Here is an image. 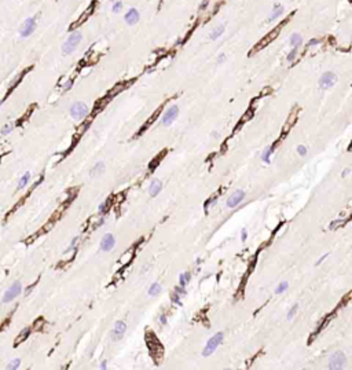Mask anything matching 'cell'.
<instances>
[{
    "label": "cell",
    "instance_id": "cell-37",
    "mask_svg": "<svg viewBox=\"0 0 352 370\" xmlns=\"http://www.w3.org/2000/svg\"><path fill=\"white\" fill-rule=\"evenodd\" d=\"M172 300H173V301L176 303L178 306H180V304H182V303H180V299H179V295H178V293H173V295H172Z\"/></svg>",
    "mask_w": 352,
    "mask_h": 370
},
{
    "label": "cell",
    "instance_id": "cell-20",
    "mask_svg": "<svg viewBox=\"0 0 352 370\" xmlns=\"http://www.w3.org/2000/svg\"><path fill=\"white\" fill-rule=\"evenodd\" d=\"M274 147H275V145H274V146H271V147H268V149L264 150V153H263V156H261V158H263V161H264L266 164H270V161H271V153H272Z\"/></svg>",
    "mask_w": 352,
    "mask_h": 370
},
{
    "label": "cell",
    "instance_id": "cell-29",
    "mask_svg": "<svg viewBox=\"0 0 352 370\" xmlns=\"http://www.w3.org/2000/svg\"><path fill=\"white\" fill-rule=\"evenodd\" d=\"M296 57H297V48H293V50L289 52V55H288V58H286V59H288L289 62H292V61H294Z\"/></svg>",
    "mask_w": 352,
    "mask_h": 370
},
{
    "label": "cell",
    "instance_id": "cell-5",
    "mask_svg": "<svg viewBox=\"0 0 352 370\" xmlns=\"http://www.w3.org/2000/svg\"><path fill=\"white\" fill-rule=\"evenodd\" d=\"M22 292V285L19 281L14 282V284L11 285L10 288L6 290V293L3 295V303H10L11 300H14L17 296H19Z\"/></svg>",
    "mask_w": 352,
    "mask_h": 370
},
{
    "label": "cell",
    "instance_id": "cell-9",
    "mask_svg": "<svg viewBox=\"0 0 352 370\" xmlns=\"http://www.w3.org/2000/svg\"><path fill=\"white\" fill-rule=\"evenodd\" d=\"M336 78H337V77H336L334 73H331V72H326V73H323L322 77L319 78V87L322 89L330 88V87L336 83Z\"/></svg>",
    "mask_w": 352,
    "mask_h": 370
},
{
    "label": "cell",
    "instance_id": "cell-1",
    "mask_svg": "<svg viewBox=\"0 0 352 370\" xmlns=\"http://www.w3.org/2000/svg\"><path fill=\"white\" fill-rule=\"evenodd\" d=\"M81 39H83V36L80 32H72L70 35H69L68 40H66L65 44L62 46V52H63L65 55H69V54L75 52V51L77 50L80 41H81Z\"/></svg>",
    "mask_w": 352,
    "mask_h": 370
},
{
    "label": "cell",
    "instance_id": "cell-24",
    "mask_svg": "<svg viewBox=\"0 0 352 370\" xmlns=\"http://www.w3.org/2000/svg\"><path fill=\"white\" fill-rule=\"evenodd\" d=\"M288 286H289L288 282H281V284H279V286L275 289V293H277V295H281V293H283L285 290L288 289Z\"/></svg>",
    "mask_w": 352,
    "mask_h": 370
},
{
    "label": "cell",
    "instance_id": "cell-26",
    "mask_svg": "<svg viewBox=\"0 0 352 370\" xmlns=\"http://www.w3.org/2000/svg\"><path fill=\"white\" fill-rule=\"evenodd\" d=\"M29 333H30V329H29V327H28V329H24V332L19 335V337L15 338V343H21V340H24V338H25Z\"/></svg>",
    "mask_w": 352,
    "mask_h": 370
},
{
    "label": "cell",
    "instance_id": "cell-14",
    "mask_svg": "<svg viewBox=\"0 0 352 370\" xmlns=\"http://www.w3.org/2000/svg\"><path fill=\"white\" fill-rule=\"evenodd\" d=\"M161 189H162V183H161L158 179H156V180H153L151 182V185H150V196L151 197H156L158 193L161 191Z\"/></svg>",
    "mask_w": 352,
    "mask_h": 370
},
{
    "label": "cell",
    "instance_id": "cell-34",
    "mask_svg": "<svg viewBox=\"0 0 352 370\" xmlns=\"http://www.w3.org/2000/svg\"><path fill=\"white\" fill-rule=\"evenodd\" d=\"M106 207H107V201L100 204L99 208H98V209H99V213H105V212H106Z\"/></svg>",
    "mask_w": 352,
    "mask_h": 370
},
{
    "label": "cell",
    "instance_id": "cell-27",
    "mask_svg": "<svg viewBox=\"0 0 352 370\" xmlns=\"http://www.w3.org/2000/svg\"><path fill=\"white\" fill-rule=\"evenodd\" d=\"M164 154H165V153H161V156H158V157H157V158H156V160H154V161H151V164H150V169H151V171H153V169H156V168H157V165H158V162H160V161H161V158H162V156H164Z\"/></svg>",
    "mask_w": 352,
    "mask_h": 370
},
{
    "label": "cell",
    "instance_id": "cell-16",
    "mask_svg": "<svg viewBox=\"0 0 352 370\" xmlns=\"http://www.w3.org/2000/svg\"><path fill=\"white\" fill-rule=\"evenodd\" d=\"M283 14V7H282L281 4H275L274 6V8H272V11H271V15H270V19L268 21L270 22H272V21H275L279 15H282Z\"/></svg>",
    "mask_w": 352,
    "mask_h": 370
},
{
    "label": "cell",
    "instance_id": "cell-13",
    "mask_svg": "<svg viewBox=\"0 0 352 370\" xmlns=\"http://www.w3.org/2000/svg\"><path fill=\"white\" fill-rule=\"evenodd\" d=\"M139 18H140L139 11L136 10V8H131V10L125 14V22H127L128 25H135L136 22L139 21Z\"/></svg>",
    "mask_w": 352,
    "mask_h": 370
},
{
    "label": "cell",
    "instance_id": "cell-21",
    "mask_svg": "<svg viewBox=\"0 0 352 370\" xmlns=\"http://www.w3.org/2000/svg\"><path fill=\"white\" fill-rule=\"evenodd\" d=\"M29 179H30V174H29V172H25L24 176L21 178V180H19V183H18V187H19V189H24V187L28 185Z\"/></svg>",
    "mask_w": 352,
    "mask_h": 370
},
{
    "label": "cell",
    "instance_id": "cell-8",
    "mask_svg": "<svg viewBox=\"0 0 352 370\" xmlns=\"http://www.w3.org/2000/svg\"><path fill=\"white\" fill-rule=\"evenodd\" d=\"M178 114H179V107L176 106V105H173V106H171L169 109H168L165 113H164V116H162V120H161V123H162V125H165V127H168V125H171L172 123H173L175 120H176V117H178Z\"/></svg>",
    "mask_w": 352,
    "mask_h": 370
},
{
    "label": "cell",
    "instance_id": "cell-12",
    "mask_svg": "<svg viewBox=\"0 0 352 370\" xmlns=\"http://www.w3.org/2000/svg\"><path fill=\"white\" fill-rule=\"evenodd\" d=\"M114 245H116V239H114V237L111 234H106L102 238V242H100V249H102L103 252H109V250H111L114 248Z\"/></svg>",
    "mask_w": 352,
    "mask_h": 370
},
{
    "label": "cell",
    "instance_id": "cell-10",
    "mask_svg": "<svg viewBox=\"0 0 352 370\" xmlns=\"http://www.w3.org/2000/svg\"><path fill=\"white\" fill-rule=\"evenodd\" d=\"M125 330H127V325H125V322H122V321L116 322L113 330H111V338H113L114 341L121 340L122 336H124V333H125Z\"/></svg>",
    "mask_w": 352,
    "mask_h": 370
},
{
    "label": "cell",
    "instance_id": "cell-3",
    "mask_svg": "<svg viewBox=\"0 0 352 370\" xmlns=\"http://www.w3.org/2000/svg\"><path fill=\"white\" fill-rule=\"evenodd\" d=\"M223 338H224V335H223V333H216L213 337H210V338H209V341L206 343L205 348H204L202 355H204V356H208V355H210V354H213V352H215V349H216L217 347L220 345V343L223 341Z\"/></svg>",
    "mask_w": 352,
    "mask_h": 370
},
{
    "label": "cell",
    "instance_id": "cell-39",
    "mask_svg": "<svg viewBox=\"0 0 352 370\" xmlns=\"http://www.w3.org/2000/svg\"><path fill=\"white\" fill-rule=\"evenodd\" d=\"M315 44H319V40L318 39H312L308 41V46H315Z\"/></svg>",
    "mask_w": 352,
    "mask_h": 370
},
{
    "label": "cell",
    "instance_id": "cell-23",
    "mask_svg": "<svg viewBox=\"0 0 352 370\" xmlns=\"http://www.w3.org/2000/svg\"><path fill=\"white\" fill-rule=\"evenodd\" d=\"M160 292H161V286L158 284H153L151 286H150V289H149V295L150 296H157Z\"/></svg>",
    "mask_w": 352,
    "mask_h": 370
},
{
    "label": "cell",
    "instance_id": "cell-32",
    "mask_svg": "<svg viewBox=\"0 0 352 370\" xmlns=\"http://www.w3.org/2000/svg\"><path fill=\"white\" fill-rule=\"evenodd\" d=\"M121 8H122V3H121V1H116V3L113 4V13H118Z\"/></svg>",
    "mask_w": 352,
    "mask_h": 370
},
{
    "label": "cell",
    "instance_id": "cell-43",
    "mask_svg": "<svg viewBox=\"0 0 352 370\" xmlns=\"http://www.w3.org/2000/svg\"><path fill=\"white\" fill-rule=\"evenodd\" d=\"M100 367H102V369H106V367H107L106 362H102V366H100Z\"/></svg>",
    "mask_w": 352,
    "mask_h": 370
},
{
    "label": "cell",
    "instance_id": "cell-40",
    "mask_svg": "<svg viewBox=\"0 0 352 370\" xmlns=\"http://www.w3.org/2000/svg\"><path fill=\"white\" fill-rule=\"evenodd\" d=\"M246 237H248V233H246V230H242V233H241V239H242V242L246 239Z\"/></svg>",
    "mask_w": 352,
    "mask_h": 370
},
{
    "label": "cell",
    "instance_id": "cell-15",
    "mask_svg": "<svg viewBox=\"0 0 352 370\" xmlns=\"http://www.w3.org/2000/svg\"><path fill=\"white\" fill-rule=\"evenodd\" d=\"M297 114H299V110H296V109L292 112V113H290V116H289L288 121H286V125H285V128H283V132H285V134H288V131L290 129V127L294 124V121H297Z\"/></svg>",
    "mask_w": 352,
    "mask_h": 370
},
{
    "label": "cell",
    "instance_id": "cell-33",
    "mask_svg": "<svg viewBox=\"0 0 352 370\" xmlns=\"http://www.w3.org/2000/svg\"><path fill=\"white\" fill-rule=\"evenodd\" d=\"M297 153H299L300 156H306V154H307V147L303 146V145H300V146L297 147Z\"/></svg>",
    "mask_w": 352,
    "mask_h": 370
},
{
    "label": "cell",
    "instance_id": "cell-44",
    "mask_svg": "<svg viewBox=\"0 0 352 370\" xmlns=\"http://www.w3.org/2000/svg\"><path fill=\"white\" fill-rule=\"evenodd\" d=\"M161 323H165V318H164V315L161 317Z\"/></svg>",
    "mask_w": 352,
    "mask_h": 370
},
{
    "label": "cell",
    "instance_id": "cell-31",
    "mask_svg": "<svg viewBox=\"0 0 352 370\" xmlns=\"http://www.w3.org/2000/svg\"><path fill=\"white\" fill-rule=\"evenodd\" d=\"M345 222H347V220H336V222H333V223L329 226V228H330V230H334L336 227H338L340 224H344Z\"/></svg>",
    "mask_w": 352,
    "mask_h": 370
},
{
    "label": "cell",
    "instance_id": "cell-25",
    "mask_svg": "<svg viewBox=\"0 0 352 370\" xmlns=\"http://www.w3.org/2000/svg\"><path fill=\"white\" fill-rule=\"evenodd\" d=\"M19 363H21V359H14V360H11L10 365H7V369H8V370L18 369V367H19Z\"/></svg>",
    "mask_w": 352,
    "mask_h": 370
},
{
    "label": "cell",
    "instance_id": "cell-2",
    "mask_svg": "<svg viewBox=\"0 0 352 370\" xmlns=\"http://www.w3.org/2000/svg\"><path fill=\"white\" fill-rule=\"evenodd\" d=\"M36 26H37V22H36V18L35 17L26 18L25 21H24V24H22L21 29H19V36H21L22 39L29 37V36H30L36 30Z\"/></svg>",
    "mask_w": 352,
    "mask_h": 370
},
{
    "label": "cell",
    "instance_id": "cell-28",
    "mask_svg": "<svg viewBox=\"0 0 352 370\" xmlns=\"http://www.w3.org/2000/svg\"><path fill=\"white\" fill-rule=\"evenodd\" d=\"M13 128H14L13 124H6L3 128H1V135H7V134H10V132L13 131Z\"/></svg>",
    "mask_w": 352,
    "mask_h": 370
},
{
    "label": "cell",
    "instance_id": "cell-38",
    "mask_svg": "<svg viewBox=\"0 0 352 370\" xmlns=\"http://www.w3.org/2000/svg\"><path fill=\"white\" fill-rule=\"evenodd\" d=\"M224 61H226V55H224V54H220L219 58H217V64H223Z\"/></svg>",
    "mask_w": 352,
    "mask_h": 370
},
{
    "label": "cell",
    "instance_id": "cell-17",
    "mask_svg": "<svg viewBox=\"0 0 352 370\" xmlns=\"http://www.w3.org/2000/svg\"><path fill=\"white\" fill-rule=\"evenodd\" d=\"M223 33H224V25H219V26H216V28L212 30V33L209 35V37H210V40H217L221 35H223Z\"/></svg>",
    "mask_w": 352,
    "mask_h": 370
},
{
    "label": "cell",
    "instance_id": "cell-41",
    "mask_svg": "<svg viewBox=\"0 0 352 370\" xmlns=\"http://www.w3.org/2000/svg\"><path fill=\"white\" fill-rule=\"evenodd\" d=\"M326 257H327V253H325L323 256H322V257H320V259H319V260H318V261H317V264H320V263H322V261H323L325 259H326Z\"/></svg>",
    "mask_w": 352,
    "mask_h": 370
},
{
    "label": "cell",
    "instance_id": "cell-6",
    "mask_svg": "<svg viewBox=\"0 0 352 370\" xmlns=\"http://www.w3.org/2000/svg\"><path fill=\"white\" fill-rule=\"evenodd\" d=\"M283 24H285V22H283ZM283 24H281V25H278L277 28H275V29H272V30H271V32L268 33V35H267L263 40H260V41H259V44H257V46H256V48H255V50H253V51H259V50H261L263 47L268 46V43H271V41H272V40H274L278 35H279V32H281V29H282V26H283Z\"/></svg>",
    "mask_w": 352,
    "mask_h": 370
},
{
    "label": "cell",
    "instance_id": "cell-36",
    "mask_svg": "<svg viewBox=\"0 0 352 370\" xmlns=\"http://www.w3.org/2000/svg\"><path fill=\"white\" fill-rule=\"evenodd\" d=\"M72 86H73V80H72V78H70V80H68V81L65 83L63 89H66V91H68V89H70V88H72Z\"/></svg>",
    "mask_w": 352,
    "mask_h": 370
},
{
    "label": "cell",
    "instance_id": "cell-11",
    "mask_svg": "<svg viewBox=\"0 0 352 370\" xmlns=\"http://www.w3.org/2000/svg\"><path fill=\"white\" fill-rule=\"evenodd\" d=\"M244 197H245V193L242 191V190H237V191H234L231 196H230V198L227 199V207L228 208H235L239 202H241L242 199H244Z\"/></svg>",
    "mask_w": 352,
    "mask_h": 370
},
{
    "label": "cell",
    "instance_id": "cell-35",
    "mask_svg": "<svg viewBox=\"0 0 352 370\" xmlns=\"http://www.w3.org/2000/svg\"><path fill=\"white\" fill-rule=\"evenodd\" d=\"M175 293H178V295H184L186 290H184L183 286H176V288H175Z\"/></svg>",
    "mask_w": 352,
    "mask_h": 370
},
{
    "label": "cell",
    "instance_id": "cell-19",
    "mask_svg": "<svg viewBox=\"0 0 352 370\" xmlns=\"http://www.w3.org/2000/svg\"><path fill=\"white\" fill-rule=\"evenodd\" d=\"M103 171H105V165H103V162H98L95 167L91 169V176H98V175H100Z\"/></svg>",
    "mask_w": 352,
    "mask_h": 370
},
{
    "label": "cell",
    "instance_id": "cell-22",
    "mask_svg": "<svg viewBox=\"0 0 352 370\" xmlns=\"http://www.w3.org/2000/svg\"><path fill=\"white\" fill-rule=\"evenodd\" d=\"M179 282H180V286H183V288H184L186 285L190 282V273H183V274L180 275V279H179Z\"/></svg>",
    "mask_w": 352,
    "mask_h": 370
},
{
    "label": "cell",
    "instance_id": "cell-42",
    "mask_svg": "<svg viewBox=\"0 0 352 370\" xmlns=\"http://www.w3.org/2000/svg\"><path fill=\"white\" fill-rule=\"evenodd\" d=\"M348 174H349V169H348V168H347V169H345V171L342 172V176H345V175H348Z\"/></svg>",
    "mask_w": 352,
    "mask_h": 370
},
{
    "label": "cell",
    "instance_id": "cell-30",
    "mask_svg": "<svg viewBox=\"0 0 352 370\" xmlns=\"http://www.w3.org/2000/svg\"><path fill=\"white\" fill-rule=\"evenodd\" d=\"M297 308H299V306H297V304H294V306L292 307V310L289 311V314H288V319H293L294 314L297 312Z\"/></svg>",
    "mask_w": 352,
    "mask_h": 370
},
{
    "label": "cell",
    "instance_id": "cell-4",
    "mask_svg": "<svg viewBox=\"0 0 352 370\" xmlns=\"http://www.w3.org/2000/svg\"><path fill=\"white\" fill-rule=\"evenodd\" d=\"M88 114V106L84 102H76L70 107V116L75 120H83Z\"/></svg>",
    "mask_w": 352,
    "mask_h": 370
},
{
    "label": "cell",
    "instance_id": "cell-18",
    "mask_svg": "<svg viewBox=\"0 0 352 370\" xmlns=\"http://www.w3.org/2000/svg\"><path fill=\"white\" fill-rule=\"evenodd\" d=\"M301 43H303V39L299 33H293V35L290 36V44H292L293 48H297Z\"/></svg>",
    "mask_w": 352,
    "mask_h": 370
},
{
    "label": "cell",
    "instance_id": "cell-7",
    "mask_svg": "<svg viewBox=\"0 0 352 370\" xmlns=\"http://www.w3.org/2000/svg\"><path fill=\"white\" fill-rule=\"evenodd\" d=\"M344 363H345L344 352L337 351V352H334L333 355L330 356V363H329V367H330L331 370H338V369H342V367H344Z\"/></svg>",
    "mask_w": 352,
    "mask_h": 370
}]
</instances>
